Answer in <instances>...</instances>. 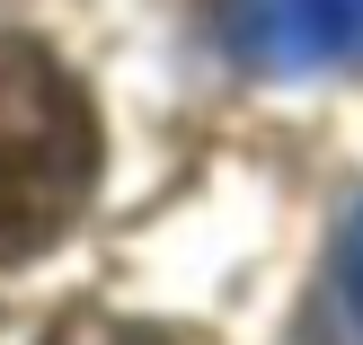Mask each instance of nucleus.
Segmentation results:
<instances>
[{
	"instance_id": "f03ea898",
	"label": "nucleus",
	"mask_w": 363,
	"mask_h": 345,
	"mask_svg": "<svg viewBox=\"0 0 363 345\" xmlns=\"http://www.w3.org/2000/svg\"><path fill=\"white\" fill-rule=\"evenodd\" d=\"M354 35H363L354 0H222V45L248 71H275V80L328 71Z\"/></svg>"
},
{
	"instance_id": "20e7f679",
	"label": "nucleus",
	"mask_w": 363,
	"mask_h": 345,
	"mask_svg": "<svg viewBox=\"0 0 363 345\" xmlns=\"http://www.w3.org/2000/svg\"><path fill=\"white\" fill-rule=\"evenodd\" d=\"M346 301H354V319H363V222H354V239H346Z\"/></svg>"
},
{
	"instance_id": "39448f33",
	"label": "nucleus",
	"mask_w": 363,
	"mask_h": 345,
	"mask_svg": "<svg viewBox=\"0 0 363 345\" xmlns=\"http://www.w3.org/2000/svg\"><path fill=\"white\" fill-rule=\"evenodd\" d=\"M354 18H363V0H354Z\"/></svg>"
},
{
	"instance_id": "f257e3e1",
	"label": "nucleus",
	"mask_w": 363,
	"mask_h": 345,
	"mask_svg": "<svg viewBox=\"0 0 363 345\" xmlns=\"http://www.w3.org/2000/svg\"><path fill=\"white\" fill-rule=\"evenodd\" d=\"M98 177V115L35 35L0 27V266L71 230Z\"/></svg>"
},
{
	"instance_id": "7ed1b4c3",
	"label": "nucleus",
	"mask_w": 363,
	"mask_h": 345,
	"mask_svg": "<svg viewBox=\"0 0 363 345\" xmlns=\"http://www.w3.org/2000/svg\"><path fill=\"white\" fill-rule=\"evenodd\" d=\"M53 345H160L151 328H124V319H80V328H62Z\"/></svg>"
}]
</instances>
